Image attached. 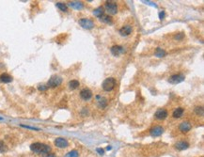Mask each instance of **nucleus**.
<instances>
[{"label": "nucleus", "instance_id": "nucleus-28", "mask_svg": "<svg viewBox=\"0 0 204 157\" xmlns=\"http://www.w3.org/2000/svg\"><path fill=\"white\" fill-rule=\"evenodd\" d=\"M42 157H56V154L54 153V152L49 151V152H47V153L43 154V155H42Z\"/></svg>", "mask_w": 204, "mask_h": 157}, {"label": "nucleus", "instance_id": "nucleus-7", "mask_svg": "<svg viewBox=\"0 0 204 157\" xmlns=\"http://www.w3.org/2000/svg\"><path fill=\"white\" fill-rule=\"evenodd\" d=\"M79 25L82 26L83 28H86V29H91L94 26V23L89 19H81V20H79Z\"/></svg>", "mask_w": 204, "mask_h": 157}, {"label": "nucleus", "instance_id": "nucleus-22", "mask_svg": "<svg viewBox=\"0 0 204 157\" xmlns=\"http://www.w3.org/2000/svg\"><path fill=\"white\" fill-rule=\"evenodd\" d=\"M64 157H79V153L76 150H72L68 152Z\"/></svg>", "mask_w": 204, "mask_h": 157}, {"label": "nucleus", "instance_id": "nucleus-4", "mask_svg": "<svg viewBox=\"0 0 204 157\" xmlns=\"http://www.w3.org/2000/svg\"><path fill=\"white\" fill-rule=\"evenodd\" d=\"M185 79V76L182 74H174L169 77V82L170 84H173V85H177L179 83H182L183 80Z\"/></svg>", "mask_w": 204, "mask_h": 157}, {"label": "nucleus", "instance_id": "nucleus-2", "mask_svg": "<svg viewBox=\"0 0 204 157\" xmlns=\"http://www.w3.org/2000/svg\"><path fill=\"white\" fill-rule=\"evenodd\" d=\"M116 87V80L114 78H107L103 83V88L106 91H111Z\"/></svg>", "mask_w": 204, "mask_h": 157}, {"label": "nucleus", "instance_id": "nucleus-31", "mask_svg": "<svg viewBox=\"0 0 204 157\" xmlns=\"http://www.w3.org/2000/svg\"><path fill=\"white\" fill-rule=\"evenodd\" d=\"M159 16H160V19H161V20H163V19H164V16H165V11H162V12H160V13H159Z\"/></svg>", "mask_w": 204, "mask_h": 157}, {"label": "nucleus", "instance_id": "nucleus-25", "mask_svg": "<svg viewBox=\"0 0 204 157\" xmlns=\"http://www.w3.org/2000/svg\"><path fill=\"white\" fill-rule=\"evenodd\" d=\"M57 7L59 8V10L61 11H67V10H68V8H67V5H65L64 3H57Z\"/></svg>", "mask_w": 204, "mask_h": 157}, {"label": "nucleus", "instance_id": "nucleus-21", "mask_svg": "<svg viewBox=\"0 0 204 157\" xmlns=\"http://www.w3.org/2000/svg\"><path fill=\"white\" fill-rule=\"evenodd\" d=\"M8 151V147L3 140H0V153H5Z\"/></svg>", "mask_w": 204, "mask_h": 157}, {"label": "nucleus", "instance_id": "nucleus-20", "mask_svg": "<svg viewBox=\"0 0 204 157\" xmlns=\"http://www.w3.org/2000/svg\"><path fill=\"white\" fill-rule=\"evenodd\" d=\"M79 85L80 84L77 80H72V81H70V83H69V87L71 89H75L79 87Z\"/></svg>", "mask_w": 204, "mask_h": 157}, {"label": "nucleus", "instance_id": "nucleus-30", "mask_svg": "<svg viewBox=\"0 0 204 157\" xmlns=\"http://www.w3.org/2000/svg\"><path fill=\"white\" fill-rule=\"evenodd\" d=\"M97 151H98V153L101 154V155H103V153H105V151H103V149H97Z\"/></svg>", "mask_w": 204, "mask_h": 157}, {"label": "nucleus", "instance_id": "nucleus-15", "mask_svg": "<svg viewBox=\"0 0 204 157\" xmlns=\"http://www.w3.org/2000/svg\"><path fill=\"white\" fill-rule=\"evenodd\" d=\"M175 147H176V149L179 150V151H184L189 147V144L185 141H180L175 145Z\"/></svg>", "mask_w": 204, "mask_h": 157}, {"label": "nucleus", "instance_id": "nucleus-12", "mask_svg": "<svg viewBox=\"0 0 204 157\" xmlns=\"http://www.w3.org/2000/svg\"><path fill=\"white\" fill-rule=\"evenodd\" d=\"M124 52V49L122 48L121 46H118V45H115L111 47V53L113 54V56H120V54H122Z\"/></svg>", "mask_w": 204, "mask_h": 157}, {"label": "nucleus", "instance_id": "nucleus-9", "mask_svg": "<svg viewBox=\"0 0 204 157\" xmlns=\"http://www.w3.org/2000/svg\"><path fill=\"white\" fill-rule=\"evenodd\" d=\"M163 132H164V129H163V127L161 126H155L153 127L152 130H151V136L152 137H156V136H160L161 134H163Z\"/></svg>", "mask_w": 204, "mask_h": 157}, {"label": "nucleus", "instance_id": "nucleus-10", "mask_svg": "<svg viewBox=\"0 0 204 157\" xmlns=\"http://www.w3.org/2000/svg\"><path fill=\"white\" fill-rule=\"evenodd\" d=\"M192 126H191V124H190V122H183L180 124V126H179V129H180V131L181 132H183V133H187L189 132L190 130H191Z\"/></svg>", "mask_w": 204, "mask_h": 157}, {"label": "nucleus", "instance_id": "nucleus-14", "mask_svg": "<svg viewBox=\"0 0 204 157\" xmlns=\"http://www.w3.org/2000/svg\"><path fill=\"white\" fill-rule=\"evenodd\" d=\"M131 33H132V28H131L130 25H125V26H123V28H121L120 29V34L121 35V36H128V35H130Z\"/></svg>", "mask_w": 204, "mask_h": 157}, {"label": "nucleus", "instance_id": "nucleus-19", "mask_svg": "<svg viewBox=\"0 0 204 157\" xmlns=\"http://www.w3.org/2000/svg\"><path fill=\"white\" fill-rule=\"evenodd\" d=\"M93 14L96 16V17H98V18H101L103 15V8L102 7L96 8V10L93 11Z\"/></svg>", "mask_w": 204, "mask_h": 157}, {"label": "nucleus", "instance_id": "nucleus-29", "mask_svg": "<svg viewBox=\"0 0 204 157\" xmlns=\"http://www.w3.org/2000/svg\"><path fill=\"white\" fill-rule=\"evenodd\" d=\"M183 37H184L183 33H180V34H178V35L175 36V39H176V40H183Z\"/></svg>", "mask_w": 204, "mask_h": 157}, {"label": "nucleus", "instance_id": "nucleus-11", "mask_svg": "<svg viewBox=\"0 0 204 157\" xmlns=\"http://www.w3.org/2000/svg\"><path fill=\"white\" fill-rule=\"evenodd\" d=\"M167 115H169V113H167V111L166 109H158L155 112V117L158 120H165L167 117Z\"/></svg>", "mask_w": 204, "mask_h": 157}, {"label": "nucleus", "instance_id": "nucleus-8", "mask_svg": "<svg viewBox=\"0 0 204 157\" xmlns=\"http://www.w3.org/2000/svg\"><path fill=\"white\" fill-rule=\"evenodd\" d=\"M80 96H81V98H82L83 100L89 101V99H91V97H92V92L90 91L89 88H84V89H82V91H81Z\"/></svg>", "mask_w": 204, "mask_h": 157}, {"label": "nucleus", "instance_id": "nucleus-18", "mask_svg": "<svg viewBox=\"0 0 204 157\" xmlns=\"http://www.w3.org/2000/svg\"><path fill=\"white\" fill-rule=\"evenodd\" d=\"M183 115V109L182 108V107H179V108L175 109L173 112V117L174 118H177V119L181 118Z\"/></svg>", "mask_w": 204, "mask_h": 157}, {"label": "nucleus", "instance_id": "nucleus-3", "mask_svg": "<svg viewBox=\"0 0 204 157\" xmlns=\"http://www.w3.org/2000/svg\"><path fill=\"white\" fill-rule=\"evenodd\" d=\"M62 83V78L58 75H53L51 78L48 80L47 87L48 88H57Z\"/></svg>", "mask_w": 204, "mask_h": 157}, {"label": "nucleus", "instance_id": "nucleus-16", "mask_svg": "<svg viewBox=\"0 0 204 157\" xmlns=\"http://www.w3.org/2000/svg\"><path fill=\"white\" fill-rule=\"evenodd\" d=\"M97 99L98 100V105L100 108H105V107L107 105V101L106 98H102V97H100V96H97Z\"/></svg>", "mask_w": 204, "mask_h": 157}, {"label": "nucleus", "instance_id": "nucleus-5", "mask_svg": "<svg viewBox=\"0 0 204 157\" xmlns=\"http://www.w3.org/2000/svg\"><path fill=\"white\" fill-rule=\"evenodd\" d=\"M55 146L57 148H59V149H65L69 146V142L63 137H57L55 139Z\"/></svg>", "mask_w": 204, "mask_h": 157}, {"label": "nucleus", "instance_id": "nucleus-17", "mask_svg": "<svg viewBox=\"0 0 204 157\" xmlns=\"http://www.w3.org/2000/svg\"><path fill=\"white\" fill-rule=\"evenodd\" d=\"M70 6L72 8H74V10H82L83 8V4L81 3V2H78V1H74V2H71L70 3Z\"/></svg>", "mask_w": 204, "mask_h": 157}, {"label": "nucleus", "instance_id": "nucleus-23", "mask_svg": "<svg viewBox=\"0 0 204 157\" xmlns=\"http://www.w3.org/2000/svg\"><path fill=\"white\" fill-rule=\"evenodd\" d=\"M101 20L103 22V23H106V24H109L111 25L112 24V18L110 16H107V15H103L102 18H101Z\"/></svg>", "mask_w": 204, "mask_h": 157}, {"label": "nucleus", "instance_id": "nucleus-1", "mask_svg": "<svg viewBox=\"0 0 204 157\" xmlns=\"http://www.w3.org/2000/svg\"><path fill=\"white\" fill-rule=\"evenodd\" d=\"M30 150L31 151H33L34 153L43 155L45 153H47V152L51 151V147L47 144H44V143L35 142L30 145Z\"/></svg>", "mask_w": 204, "mask_h": 157}, {"label": "nucleus", "instance_id": "nucleus-26", "mask_svg": "<svg viewBox=\"0 0 204 157\" xmlns=\"http://www.w3.org/2000/svg\"><path fill=\"white\" fill-rule=\"evenodd\" d=\"M195 113L198 116H203V107L202 106H197L195 108Z\"/></svg>", "mask_w": 204, "mask_h": 157}, {"label": "nucleus", "instance_id": "nucleus-27", "mask_svg": "<svg viewBox=\"0 0 204 157\" xmlns=\"http://www.w3.org/2000/svg\"><path fill=\"white\" fill-rule=\"evenodd\" d=\"M48 88L47 87V85H40V86L38 87V89L40 91H46V89Z\"/></svg>", "mask_w": 204, "mask_h": 157}, {"label": "nucleus", "instance_id": "nucleus-13", "mask_svg": "<svg viewBox=\"0 0 204 157\" xmlns=\"http://www.w3.org/2000/svg\"><path fill=\"white\" fill-rule=\"evenodd\" d=\"M12 81V77L11 75L8 74H2L0 75V82L4 83V84H8V83H11Z\"/></svg>", "mask_w": 204, "mask_h": 157}, {"label": "nucleus", "instance_id": "nucleus-24", "mask_svg": "<svg viewBox=\"0 0 204 157\" xmlns=\"http://www.w3.org/2000/svg\"><path fill=\"white\" fill-rule=\"evenodd\" d=\"M155 56L157 57H163L166 56V52L164 50H162L161 48H157L155 51Z\"/></svg>", "mask_w": 204, "mask_h": 157}, {"label": "nucleus", "instance_id": "nucleus-6", "mask_svg": "<svg viewBox=\"0 0 204 157\" xmlns=\"http://www.w3.org/2000/svg\"><path fill=\"white\" fill-rule=\"evenodd\" d=\"M106 10L107 11L108 13H110V14H116V13L118 12V7H117V4L114 3V2H109L108 1L106 4Z\"/></svg>", "mask_w": 204, "mask_h": 157}]
</instances>
